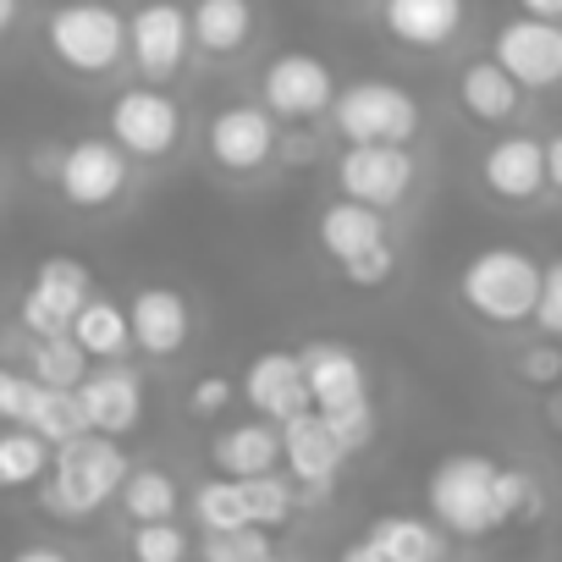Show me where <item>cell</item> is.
Segmentation results:
<instances>
[{
    "instance_id": "484cf974",
    "label": "cell",
    "mask_w": 562,
    "mask_h": 562,
    "mask_svg": "<svg viewBox=\"0 0 562 562\" xmlns=\"http://www.w3.org/2000/svg\"><path fill=\"white\" fill-rule=\"evenodd\" d=\"M67 337L89 353V364H122V359H133V326H127V304L122 299L94 293L78 310V321H72Z\"/></svg>"
},
{
    "instance_id": "3957f363",
    "label": "cell",
    "mask_w": 562,
    "mask_h": 562,
    "mask_svg": "<svg viewBox=\"0 0 562 562\" xmlns=\"http://www.w3.org/2000/svg\"><path fill=\"white\" fill-rule=\"evenodd\" d=\"M45 56L78 83L116 78L127 67V12L111 0H61L45 18Z\"/></svg>"
},
{
    "instance_id": "e0dca14e",
    "label": "cell",
    "mask_w": 562,
    "mask_h": 562,
    "mask_svg": "<svg viewBox=\"0 0 562 562\" xmlns=\"http://www.w3.org/2000/svg\"><path fill=\"white\" fill-rule=\"evenodd\" d=\"M381 34L408 56H447L469 34V0H375Z\"/></svg>"
},
{
    "instance_id": "2e32d148",
    "label": "cell",
    "mask_w": 562,
    "mask_h": 562,
    "mask_svg": "<svg viewBox=\"0 0 562 562\" xmlns=\"http://www.w3.org/2000/svg\"><path fill=\"white\" fill-rule=\"evenodd\" d=\"M348 463L353 458L337 447V436L326 430V419L315 408L281 425V469H288V480L299 485V507L331 502V491H337V480H342Z\"/></svg>"
},
{
    "instance_id": "f1b7e54d",
    "label": "cell",
    "mask_w": 562,
    "mask_h": 562,
    "mask_svg": "<svg viewBox=\"0 0 562 562\" xmlns=\"http://www.w3.org/2000/svg\"><path fill=\"white\" fill-rule=\"evenodd\" d=\"M56 447L29 425H0V491H40Z\"/></svg>"
},
{
    "instance_id": "9a60e30c",
    "label": "cell",
    "mask_w": 562,
    "mask_h": 562,
    "mask_svg": "<svg viewBox=\"0 0 562 562\" xmlns=\"http://www.w3.org/2000/svg\"><path fill=\"white\" fill-rule=\"evenodd\" d=\"M491 61L524 89V94H546L562 89V23L546 18H507L491 34Z\"/></svg>"
},
{
    "instance_id": "b9f144b4",
    "label": "cell",
    "mask_w": 562,
    "mask_h": 562,
    "mask_svg": "<svg viewBox=\"0 0 562 562\" xmlns=\"http://www.w3.org/2000/svg\"><path fill=\"white\" fill-rule=\"evenodd\" d=\"M321 155V138L310 127H281V149H276V166H304Z\"/></svg>"
},
{
    "instance_id": "5b68a950",
    "label": "cell",
    "mask_w": 562,
    "mask_h": 562,
    "mask_svg": "<svg viewBox=\"0 0 562 562\" xmlns=\"http://www.w3.org/2000/svg\"><path fill=\"white\" fill-rule=\"evenodd\" d=\"M105 138L133 166H171L188 144V105L160 83H127L105 105Z\"/></svg>"
},
{
    "instance_id": "d4e9b609",
    "label": "cell",
    "mask_w": 562,
    "mask_h": 562,
    "mask_svg": "<svg viewBox=\"0 0 562 562\" xmlns=\"http://www.w3.org/2000/svg\"><path fill=\"white\" fill-rule=\"evenodd\" d=\"M364 535L386 562H447L452 557V540L436 529V518H419V513H381L370 518Z\"/></svg>"
},
{
    "instance_id": "8fae6325",
    "label": "cell",
    "mask_w": 562,
    "mask_h": 562,
    "mask_svg": "<svg viewBox=\"0 0 562 562\" xmlns=\"http://www.w3.org/2000/svg\"><path fill=\"white\" fill-rule=\"evenodd\" d=\"M193 61V23L182 0H138L127 12V67L138 83L171 89Z\"/></svg>"
},
{
    "instance_id": "277c9868",
    "label": "cell",
    "mask_w": 562,
    "mask_h": 562,
    "mask_svg": "<svg viewBox=\"0 0 562 562\" xmlns=\"http://www.w3.org/2000/svg\"><path fill=\"white\" fill-rule=\"evenodd\" d=\"M127 474H133L127 447L111 441V436H94V430H89V436L56 447L50 474H45V485H40V502H45L56 518L83 524V518L105 513V507L122 496V480H127Z\"/></svg>"
},
{
    "instance_id": "7402d4cb",
    "label": "cell",
    "mask_w": 562,
    "mask_h": 562,
    "mask_svg": "<svg viewBox=\"0 0 562 562\" xmlns=\"http://www.w3.org/2000/svg\"><path fill=\"white\" fill-rule=\"evenodd\" d=\"M381 243H392V215H381V210H370V204H353V199H342V193H331V199L321 204V215H315V248L326 254L331 270L353 265L359 254H370V248H381Z\"/></svg>"
},
{
    "instance_id": "4dcf8cb0",
    "label": "cell",
    "mask_w": 562,
    "mask_h": 562,
    "mask_svg": "<svg viewBox=\"0 0 562 562\" xmlns=\"http://www.w3.org/2000/svg\"><path fill=\"white\" fill-rule=\"evenodd\" d=\"M23 425H29L34 436H45L50 447H67V441L89 436V419H83L78 392H56V386H34V403H29Z\"/></svg>"
},
{
    "instance_id": "7a4b0ae2",
    "label": "cell",
    "mask_w": 562,
    "mask_h": 562,
    "mask_svg": "<svg viewBox=\"0 0 562 562\" xmlns=\"http://www.w3.org/2000/svg\"><path fill=\"white\" fill-rule=\"evenodd\" d=\"M496 474H502V458H491L480 447H458L430 463L425 507L447 540H491L507 529L502 502H496Z\"/></svg>"
},
{
    "instance_id": "44dd1931",
    "label": "cell",
    "mask_w": 562,
    "mask_h": 562,
    "mask_svg": "<svg viewBox=\"0 0 562 562\" xmlns=\"http://www.w3.org/2000/svg\"><path fill=\"white\" fill-rule=\"evenodd\" d=\"M452 94H458V111H463L474 127H491V133L524 127V116H529V94H524L491 56L463 61L458 78H452Z\"/></svg>"
},
{
    "instance_id": "681fc988",
    "label": "cell",
    "mask_w": 562,
    "mask_h": 562,
    "mask_svg": "<svg viewBox=\"0 0 562 562\" xmlns=\"http://www.w3.org/2000/svg\"><path fill=\"white\" fill-rule=\"evenodd\" d=\"M546 419L562 430V386H557V392H546Z\"/></svg>"
},
{
    "instance_id": "52a82bcc",
    "label": "cell",
    "mask_w": 562,
    "mask_h": 562,
    "mask_svg": "<svg viewBox=\"0 0 562 562\" xmlns=\"http://www.w3.org/2000/svg\"><path fill=\"white\" fill-rule=\"evenodd\" d=\"M326 122H331L337 144H419L425 105L414 89H403L392 78H353L337 89V105Z\"/></svg>"
},
{
    "instance_id": "d590c367",
    "label": "cell",
    "mask_w": 562,
    "mask_h": 562,
    "mask_svg": "<svg viewBox=\"0 0 562 562\" xmlns=\"http://www.w3.org/2000/svg\"><path fill=\"white\" fill-rule=\"evenodd\" d=\"M397 270H403V248H397V237H392V243L359 254L353 265H342L337 276H342V288H353V293H386L392 281H397Z\"/></svg>"
},
{
    "instance_id": "7bdbcfd3",
    "label": "cell",
    "mask_w": 562,
    "mask_h": 562,
    "mask_svg": "<svg viewBox=\"0 0 562 562\" xmlns=\"http://www.w3.org/2000/svg\"><path fill=\"white\" fill-rule=\"evenodd\" d=\"M546 199L562 204V127L546 133Z\"/></svg>"
},
{
    "instance_id": "f35d334b",
    "label": "cell",
    "mask_w": 562,
    "mask_h": 562,
    "mask_svg": "<svg viewBox=\"0 0 562 562\" xmlns=\"http://www.w3.org/2000/svg\"><path fill=\"white\" fill-rule=\"evenodd\" d=\"M232 403H237V381H232V375H221V370H204V375L188 386V397H182V408H188V419H193V425L221 419Z\"/></svg>"
},
{
    "instance_id": "f6af8a7d",
    "label": "cell",
    "mask_w": 562,
    "mask_h": 562,
    "mask_svg": "<svg viewBox=\"0 0 562 562\" xmlns=\"http://www.w3.org/2000/svg\"><path fill=\"white\" fill-rule=\"evenodd\" d=\"M7 562H78V557L61 551V546H50V540H34V546H18Z\"/></svg>"
},
{
    "instance_id": "9c48e42d",
    "label": "cell",
    "mask_w": 562,
    "mask_h": 562,
    "mask_svg": "<svg viewBox=\"0 0 562 562\" xmlns=\"http://www.w3.org/2000/svg\"><path fill=\"white\" fill-rule=\"evenodd\" d=\"M337 67L315 50H281L259 67V105L281 122V127H315L331 116L337 105Z\"/></svg>"
},
{
    "instance_id": "ee69618b",
    "label": "cell",
    "mask_w": 562,
    "mask_h": 562,
    "mask_svg": "<svg viewBox=\"0 0 562 562\" xmlns=\"http://www.w3.org/2000/svg\"><path fill=\"white\" fill-rule=\"evenodd\" d=\"M61 149H67V144H40V149H29V171H34L40 182H50V188H56V171H61Z\"/></svg>"
},
{
    "instance_id": "5bb4252c",
    "label": "cell",
    "mask_w": 562,
    "mask_h": 562,
    "mask_svg": "<svg viewBox=\"0 0 562 562\" xmlns=\"http://www.w3.org/2000/svg\"><path fill=\"white\" fill-rule=\"evenodd\" d=\"M94 299V276L83 259H67V254H50L40 259L34 281L23 288V304H18V326L29 337H67L78 310Z\"/></svg>"
},
{
    "instance_id": "cb8c5ba5",
    "label": "cell",
    "mask_w": 562,
    "mask_h": 562,
    "mask_svg": "<svg viewBox=\"0 0 562 562\" xmlns=\"http://www.w3.org/2000/svg\"><path fill=\"white\" fill-rule=\"evenodd\" d=\"M210 463L226 480H254V474H281V425L248 414L226 430L210 436Z\"/></svg>"
},
{
    "instance_id": "30bf717a",
    "label": "cell",
    "mask_w": 562,
    "mask_h": 562,
    "mask_svg": "<svg viewBox=\"0 0 562 562\" xmlns=\"http://www.w3.org/2000/svg\"><path fill=\"white\" fill-rule=\"evenodd\" d=\"M276 149H281V122L259 100H232L204 127V155L232 182H254L276 171Z\"/></svg>"
},
{
    "instance_id": "d6a6232c",
    "label": "cell",
    "mask_w": 562,
    "mask_h": 562,
    "mask_svg": "<svg viewBox=\"0 0 562 562\" xmlns=\"http://www.w3.org/2000/svg\"><path fill=\"white\" fill-rule=\"evenodd\" d=\"M243 491H248V518H254V529H288L304 507H299V485L288 480V474H254V480H243Z\"/></svg>"
},
{
    "instance_id": "816d5d0a",
    "label": "cell",
    "mask_w": 562,
    "mask_h": 562,
    "mask_svg": "<svg viewBox=\"0 0 562 562\" xmlns=\"http://www.w3.org/2000/svg\"><path fill=\"white\" fill-rule=\"evenodd\" d=\"M259 562H288V557H281V551H270V557H259Z\"/></svg>"
},
{
    "instance_id": "ffe728a7",
    "label": "cell",
    "mask_w": 562,
    "mask_h": 562,
    "mask_svg": "<svg viewBox=\"0 0 562 562\" xmlns=\"http://www.w3.org/2000/svg\"><path fill=\"white\" fill-rule=\"evenodd\" d=\"M304 359V381H310V408L315 414H337L353 403H370V364L359 359V348L315 337L299 348Z\"/></svg>"
},
{
    "instance_id": "7c38bea8",
    "label": "cell",
    "mask_w": 562,
    "mask_h": 562,
    "mask_svg": "<svg viewBox=\"0 0 562 562\" xmlns=\"http://www.w3.org/2000/svg\"><path fill=\"white\" fill-rule=\"evenodd\" d=\"M474 182L502 210H535L546 199V133L507 127L474 155Z\"/></svg>"
},
{
    "instance_id": "603a6c76",
    "label": "cell",
    "mask_w": 562,
    "mask_h": 562,
    "mask_svg": "<svg viewBox=\"0 0 562 562\" xmlns=\"http://www.w3.org/2000/svg\"><path fill=\"white\" fill-rule=\"evenodd\" d=\"M193 56L199 61H237L259 40V0H188Z\"/></svg>"
},
{
    "instance_id": "8992f818",
    "label": "cell",
    "mask_w": 562,
    "mask_h": 562,
    "mask_svg": "<svg viewBox=\"0 0 562 562\" xmlns=\"http://www.w3.org/2000/svg\"><path fill=\"white\" fill-rule=\"evenodd\" d=\"M425 155L419 144H342L331 160V182L342 199L370 204L381 215L408 210L425 193Z\"/></svg>"
},
{
    "instance_id": "74e56055",
    "label": "cell",
    "mask_w": 562,
    "mask_h": 562,
    "mask_svg": "<svg viewBox=\"0 0 562 562\" xmlns=\"http://www.w3.org/2000/svg\"><path fill=\"white\" fill-rule=\"evenodd\" d=\"M270 551H276L270 529H232V535H199L193 562H259Z\"/></svg>"
},
{
    "instance_id": "4316f807",
    "label": "cell",
    "mask_w": 562,
    "mask_h": 562,
    "mask_svg": "<svg viewBox=\"0 0 562 562\" xmlns=\"http://www.w3.org/2000/svg\"><path fill=\"white\" fill-rule=\"evenodd\" d=\"M116 507H122L127 524H166V518L182 513V480L166 463H133V474L122 480Z\"/></svg>"
},
{
    "instance_id": "7dc6e473",
    "label": "cell",
    "mask_w": 562,
    "mask_h": 562,
    "mask_svg": "<svg viewBox=\"0 0 562 562\" xmlns=\"http://www.w3.org/2000/svg\"><path fill=\"white\" fill-rule=\"evenodd\" d=\"M524 18H546V23H562V0H518Z\"/></svg>"
},
{
    "instance_id": "ba28073f",
    "label": "cell",
    "mask_w": 562,
    "mask_h": 562,
    "mask_svg": "<svg viewBox=\"0 0 562 562\" xmlns=\"http://www.w3.org/2000/svg\"><path fill=\"white\" fill-rule=\"evenodd\" d=\"M138 188V166L105 138V133H89V138H72L61 149V171H56V193L67 210L78 215H111L133 199Z\"/></svg>"
},
{
    "instance_id": "f907efd6",
    "label": "cell",
    "mask_w": 562,
    "mask_h": 562,
    "mask_svg": "<svg viewBox=\"0 0 562 562\" xmlns=\"http://www.w3.org/2000/svg\"><path fill=\"white\" fill-rule=\"evenodd\" d=\"M331 7H370V0H331Z\"/></svg>"
},
{
    "instance_id": "c3c4849f",
    "label": "cell",
    "mask_w": 562,
    "mask_h": 562,
    "mask_svg": "<svg viewBox=\"0 0 562 562\" xmlns=\"http://www.w3.org/2000/svg\"><path fill=\"white\" fill-rule=\"evenodd\" d=\"M23 23V0H0V45H7Z\"/></svg>"
},
{
    "instance_id": "83f0119b",
    "label": "cell",
    "mask_w": 562,
    "mask_h": 562,
    "mask_svg": "<svg viewBox=\"0 0 562 562\" xmlns=\"http://www.w3.org/2000/svg\"><path fill=\"white\" fill-rule=\"evenodd\" d=\"M188 513L199 524V535H232V529H254L248 518V491L243 480H226V474H204L188 496Z\"/></svg>"
},
{
    "instance_id": "ab89813d",
    "label": "cell",
    "mask_w": 562,
    "mask_h": 562,
    "mask_svg": "<svg viewBox=\"0 0 562 562\" xmlns=\"http://www.w3.org/2000/svg\"><path fill=\"white\" fill-rule=\"evenodd\" d=\"M535 331L562 342V254L546 259V276H540V304H535Z\"/></svg>"
},
{
    "instance_id": "4fadbf2b",
    "label": "cell",
    "mask_w": 562,
    "mask_h": 562,
    "mask_svg": "<svg viewBox=\"0 0 562 562\" xmlns=\"http://www.w3.org/2000/svg\"><path fill=\"white\" fill-rule=\"evenodd\" d=\"M127 326H133V353H144L149 364H171L193 348L199 315L193 299L171 281H144L127 293Z\"/></svg>"
},
{
    "instance_id": "8d00e7d4",
    "label": "cell",
    "mask_w": 562,
    "mask_h": 562,
    "mask_svg": "<svg viewBox=\"0 0 562 562\" xmlns=\"http://www.w3.org/2000/svg\"><path fill=\"white\" fill-rule=\"evenodd\" d=\"M321 419H326V430L337 436V447H342L348 458L370 452L375 436H381V408H375V397H370V403H353V408H337V414H321Z\"/></svg>"
},
{
    "instance_id": "836d02e7",
    "label": "cell",
    "mask_w": 562,
    "mask_h": 562,
    "mask_svg": "<svg viewBox=\"0 0 562 562\" xmlns=\"http://www.w3.org/2000/svg\"><path fill=\"white\" fill-rule=\"evenodd\" d=\"M496 502H502V524L507 529H524L546 513V485L529 463H502L496 474Z\"/></svg>"
},
{
    "instance_id": "d6986e66",
    "label": "cell",
    "mask_w": 562,
    "mask_h": 562,
    "mask_svg": "<svg viewBox=\"0 0 562 562\" xmlns=\"http://www.w3.org/2000/svg\"><path fill=\"white\" fill-rule=\"evenodd\" d=\"M237 397L248 403V414L288 425L299 414H310V381H304V359L293 348H265L243 364L237 375Z\"/></svg>"
},
{
    "instance_id": "f546056e",
    "label": "cell",
    "mask_w": 562,
    "mask_h": 562,
    "mask_svg": "<svg viewBox=\"0 0 562 562\" xmlns=\"http://www.w3.org/2000/svg\"><path fill=\"white\" fill-rule=\"evenodd\" d=\"M23 359H29L23 370L34 375V386H56V392H78L83 375L94 370L89 353L72 337H29V353Z\"/></svg>"
},
{
    "instance_id": "e575fe53",
    "label": "cell",
    "mask_w": 562,
    "mask_h": 562,
    "mask_svg": "<svg viewBox=\"0 0 562 562\" xmlns=\"http://www.w3.org/2000/svg\"><path fill=\"white\" fill-rule=\"evenodd\" d=\"M507 370H513V381L518 386H529V392H557L562 386V342H551V337H529V342H518L513 353H507Z\"/></svg>"
},
{
    "instance_id": "ac0fdd59",
    "label": "cell",
    "mask_w": 562,
    "mask_h": 562,
    "mask_svg": "<svg viewBox=\"0 0 562 562\" xmlns=\"http://www.w3.org/2000/svg\"><path fill=\"white\" fill-rule=\"evenodd\" d=\"M78 403H83V419L94 436H111V441H127L138 425H144V408H149V381L133 359L122 364H94L78 386Z\"/></svg>"
},
{
    "instance_id": "bcb514c9",
    "label": "cell",
    "mask_w": 562,
    "mask_h": 562,
    "mask_svg": "<svg viewBox=\"0 0 562 562\" xmlns=\"http://www.w3.org/2000/svg\"><path fill=\"white\" fill-rule=\"evenodd\" d=\"M337 562H386V557L370 546V535H359V540H348V546H342V557H337Z\"/></svg>"
},
{
    "instance_id": "6da1fadb",
    "label": "cell",
    "mask_w": 562,
    "mask_h": 562,
    "mask_svg": "<svg viewBox=\"0 0 562 562\" xmlns=\"http://www.w3.org/2000/svg\"><path fill=\"white\" fill-rule=\"evenodd\" d=\"M540 276L546 265L535 259V248L524 243H485L463 259L458 270V304L474 326L485 331H524L535 326V304H540Z\"/></svg>"
},
{
    "instance_id": "1f68e13d",
    "label": "cell",
    "mask_w": 562,
    "mask_h": 562,
    "mask_svg": "<svg viewBox=\"0 0 562 562\" xmlns=\"http://www.w3.org/2000/svg\"><path fill=\"white\" fill-rule=\"evenodd\" d=\"M199 535L182 518L166 524H127V562H193Z\"/></svg>"
},
{
    "instance_id": "60d3db41",
    "label": "cell",
    "mask_w": 562,
    "mask_h": 562,
    "mask_svg": "<svg viewBox=\"0 0 562 562\" xmlns=\"http://www.w3.org/2000/svg\"><path fill=\"white\" fill-rule=\"evenodd\" d=\"M29 403H34V375L18 364H0V425H23Z\"/></svg>"
}]
</instances>
